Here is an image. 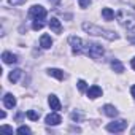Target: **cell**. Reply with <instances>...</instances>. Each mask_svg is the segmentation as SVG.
<instances>
[{
	"mask_svg": "<svg viewBox=\"0 0 135 135\" xmlns=\"http://www.w3.org/2000/svg\"><path fill=\"white\" fill-rule=\"evenodd\" d=\"M130 94H132V97L135 99V84H133V86L130 88Z\"/></svg>",
	"mask_w": 135,
	"mask_h": 135,
	"instance_id": "27",
	"label": "cell"
},
{
	"mask_svg": "<svg viewBox=\"0 0 135 135\" xmlns=\"http://www.w3.org/2000/svg\"><path fill=\"white\" fill-rule=\"evenodd\" d=\"M102 16H103L107 21H111V19L114 18V13L111 11V8H103V10H102Z\"/></svg>",
	"mask_w": 135,
	"mask_h": 135,
	"instance_id": "18",
	"label": "cell"
},
{
	"mask_svg": "<svg viewBox=\"0 0 135 135\" xmlns=\"http://www.w3.org/2000/svg\"><path fill=\"white\" fill-rule=\"evenodd\" d=\"M3 105H5L7 108H15V107H16V99H15V95H13V94H5V95H3Z\"/></svg>",
	"mask_w": 135,
	"mask_h": 135,
	"instance_id": "8",
	"label": "cell"
},
{
	"mask_svg": "<svg viewBox=\"0 0 135 135\" xmlns=\"http://www.w3.org/2000/svg\"><path fill=\"white\" fill-rule=\"evenodd\" d=\"M40 45H41V48H43V49H49V48H51V45H52L51 37H49V35H41V38H40Z\"/></svg>",
	"mask_w": 135,
	"mask_h": 135,
	"instance_id": "13",
	"label": "cell"
},
{
	"mask_svg": "<svg viewBox=\"0 0 135 135\" xmlns=\"http://www.w3.org/2000/svg\"><path fill=\"white\" fill-rule=\"evenodd\" d=\"M116 19H118V22L124 29L132 30L135 27V10L133 8H129V7L127 8H121L118 11V15H116Z\"/></svg>",
	"mask_w": 135,
	"mask_h": 135,
	"instance_id": "1",
	"label": "cell"
},
{
	"mask_svg": "<svg viewBox=\"0 0 135 135\" xmlns=\"http://www.w3.org/2000/svg\"><path fill=\"white\" fill-rule=\"evenodd\" d=\"M132 133H135V127H133V129H132Z\"/></svg>",
	"mask_w": 135,
	"mask_h": 135,
	"instance_id": "29",
	"label": "cell"
},
{
	"mask_svg": "<svg viewBox=\"0 0 135 135\" xmlns=\"http://www.w3.org/2000/svg\"><path fill=\"white\" fill-rule=\"evenodd\" d=\"M2 59H3V62H5V64H15V62H18V57H16V54H13V52H8V51H5V52L2 54Z\"/></svg>",
	"mask_w": 135,
	"mask_h": 135,
	"instance_id": "11",
	"label": "cell"
},
{
	"mask_svg": "<svg viewBox=\"0 0 135 135\" xmlns=\"http://www.w3.org/2000/svg\"><path fill=\"white\" fill-rule=\"evenodd\" d=\"M88 97L89 99H97V97H102V89L99 86H91L88 89Z\"/></svg>",
	"mask_w": 135,
	"mask_h": 135,
	"instance_id": "10",
	"label": "cell"
},
{
	"mask_svg": "<svg viewBox=\"0 0 135 135\" xmlns=\"http://www.w3.org/2000/svg\"><path fill=\"white\" fill-rule=\"evenodd\" d=\"M49 27H51V30L56 32V33H60V32H62V24H60V21H59L57 18H51Z\"/></svg>",
	"mask_w": 135,
	"mask_h": 135,
	"instance_id": "9",
	"label": "cell"
},
{
	"mask_svg": "<svg viewBox=\"0 0 135 135\" xmlns=\"http://www.w3.org/2000/svg\"><path fill=\"white\" fill-rule=\"evenodd\" d=\"M111 69H113L116 73H122V72H124V65H122L118 59H113V60H111Z\"/></svg>",
	"mask_w": 135,
	"mask_h": 135,
	"instance_id": "15",
	"label": "cell"
},
{
	"mask_svg": "<svg viewBox=\"0 0 135 135\" xmlns=\"http://www.w3.org/2000/svg\"><path fill=\"white\" fill-rule=\"evenodd\" d=\"M78 89H80V91H86V81L80 80V81H78Z\"/></svg>",
	"mask_w": 135,
	"mask_h": 135,
	"instance_id": "23",
	"label": "cell"
},
{
	"mask_svg": "<svg viewBox=\"0 0 135 135\" xmlns=\"http://www.w3.org/2000/svg\"><path fill=\"white\" fill-rule=\"evenodd\" d=\"M86 52H88V56H89L91 59H100V57L105 54L103 48H102L100 45H97V43H89Z\"/></svg>",
	"mask_w": 135,
	"mask_h": 135,
	"instance_id": "3",
	"label": "cell"
},
{
	"mask_svg": "<svg viewBox=\"0 0 135 135\" xmlns=\"http://www.w3.org/2000/svg\"><path fill=\"white\" fill-rule=\"evenodd\" d=\"M45 121H46V124H48V126H59V124L62 122V118H60L57 113H51V114H48V116H46V119H45Z\"/></svg>",
	"mask_w": 135,
	"mask_h": 135,
	"instance_id": "7",
	"label": "cell"
},
{
	"mask_svg": "<svg viewBox=\"0 0 135 135\" xmlns=\"http://www.w3.org/2000/svg\"><path fill=\"white\" fill-rule=\"evenodd\" d=\"M30 132H32V130H30L27 126H21V127L18 129V133H30Z\"/></svg>",
	"mask_w": 135,
	"mask_h": 135,
	"instance_id": "21",
	"label": "cell"
},
{
	"mask_svg": "<svg viewBox=\"0 0 135 135\" xmlns=\"http://www.w3.org/2000/svg\"><path fill=\"white\" fill-rule=\"evenodd\" d=\"M8 2H10L11 5H21V3L26 2V0H8Z\"/></svg>",
	"mask_w": 135,
	"mask_h": 135,
	"instance_id": "24",
	"label": "cell"
},
{
	"mask_svg": "<svg viewBox=\"0 0 135 135\" xmlns=\"http://www.w3.org/2000/svg\"><path fill=\"white\" fill-rule=\"evenodd\" d=\"M21 73H22V72H21L19 69L13 70V72L10 73V76H8V78H10V81H11V83H18V80L21 78Z\"/></svg>",
	"mask_w": 135,
	"mask_h": 135,
	"instance_id": "17",
	"label": "cell"
},
{
	"mask_svg": "<svg viewBox=\"0 0 135 135\" xmlns=\"http://www.w3.org/2000/svg\"><path fill=\"white\" fill-rule=\"evenodd\" d=\"M132 69H133V70H135V57H133V59H132Z\"/></svg>",
	"mask_w": 135,
	"mask_h": 135,
	"instance_id": "28",
	"label": "cell"
},
{
	"mask_svg": "<svg viewBox=\"0 0 135 135\" xmlns=\"http://www.w3.org/2000/svg\"><path fill=\"white\" fill-rule=\"evenodd\" d=\"M91 2H92V0H80V7L81 8H86V7H89Z\"/></svg>",
	"mask_w": 135,
	"mask_h": 135,
	"instance_id": "22",
	"label": "cell"
},
{
	"mask_svg": "<svg viewBox=\"0 0 135 135\" xmlns=\"http://www.w3.org/2000/svg\"><path fill=\"white\" fill-rule=\"evenodd\" d=\"M48 103H49L51 110H54V111H59V110H60V102H59V99H57L56 95H49Z\"/></svg>",
	"mask_w": 135,
	"mask_h": 135,
	"instance_id": "12",
	"label": "cell"
},
{
	"mask_svg": "<svg viewBox=\"0 0 135 135\" xmlns=\"http://www.w3.org/2000/svg\"><path fill=\"white\" fill-rule=\"evenodd\" d=\"M126 127H127V121H124V119H119V121H114V122H110L108 126H107V130L108 132H122V130H126Z\"/></svg>",
	"mask_w": 135,
	"mask_h": 135,
	"instance_id": "5",
	"label": "cell"
},
{
	"mask_svg": "<svg viewBox=\"0 0 135 135\" xmlns=\"http://www.w3.org/2000/svg\"><path fill=\"white\" fill-rule=\"evenodd\" d=\"M103 113H105L107 116H110V118L118 116V110H116V107H113V105H105V107H103Z\"/></svg>",
	"mask_w": 135,
	"mask_h": 135,
	"instance_id": "14",
	"label": "cell"
},
{
	"mask_svg": "<svg viewBox=\"0 0 135 135\" xmlns=\"http://www.w3.org/2000/svg\"><path fill=\"white\" fill-rule=\"evenodd\" d=\"M72 119H75V121H76V119H81V116H80L76 111H73V113H72Z\"/></svg>",
	"mask_w": 135,
	"mask_h": 135,
	"instance_id": "25",
	"label": "cell"
},
{
	"mask_svg": "<svg viewBox=\"0 0 135 135\" xmlns=\"http://www.w3.org/2000/svg\"><path fill=\"white\" fill-rule=\"evenodd\" d=\"M32 27H33V30H40V29H43V22L41 21H33V24H32Z\"/></svg>",
	"mask_w": 135,
	"mask_h": 135,
	"instance_id": "20",
	"label": "cell"
},
{
	"mask_svg": "<svg viewBox=\"0 0 135 135\" xmlns=\"http://www.w3.org/2000/svg\"><path fill=\"white\" fill-rule=\"evenodd\" d=\"M51 2H59V0H51Z\"/></svg>",
	"mask_w": 135,
	"mask_h": 135,
	"instance_id": "30",
	"label": "cell"
},
{
	"mask_svg": "<svg viewBox=\"0 0 135 135\" xmlns=\"http://www.w3.org/2000/svg\"><path fill=\"white\" fill-rule=\"evenodd\" d=\"M27 118L32 119V121H37V119L40 118V113H37V111H33V110H29V111H27Z\"/></svg>",
	"mask_w": 135,
	"mask_h": 135,
	"instance_id": "19",
	"label": "cell"
},
{
	"mask_svg": "<svg viewBox=\"0 0 135 135\" xmlns=\"http://www.w3.org/2000/svg\"><path fill=\"white\" fill-rule=\"evenodd\" d=\"M29 16L37 19V21H43L46 18V10L41 7V5H33L30 10H29Z\"/></svg>",
	"mask_w": 135,
	"mask_h": 135,
	"instance_id": "4",
	"label": "cell"
},
{
	"mask_svg": "<svg viewBox=\"0 0 135 135\" xmlns=\"http://www.w3.org/2000/svg\"><path fill=\"white\" fill-rule=\"evenodd\" d=\"M132 41H133V43H135V38H132Z\"/></svg>",
	"mask_w": 135,
	"mask_h": 135,
	"instance_id": "31",
	"label": "cell"
},
{
	"mask_svg": "<svg viewBox=\"0 0 135 135\" xmlns=\"http://www.w3.org/2000/svg\"><path fill=\"white\" fill-rule=\"evenodd\" d=\"M69 43H70V46H72V51L75 52V54H80L81 51H83V40L80 38V37H70L69 38Z\"/></svg>",
	"mask_w": 135,
	"mask_h": 135,
	"instance_id": "6",
	"label": "cell"
},
{
	"mask_svg": "<svg viewBox=\"0 0 135 135\" xmlns=\"http://www.w3.org/2000/svg\"><path fill=\"white\" fill-rule=\"evenodd\" d=\"M83 29L89 33V35H97V37H103V38H107V40H116L118 38V35L116 33H113L111 30H105V29H102V27H99V26H95V24H89V22H83Z\"/></svg>",
	"mask_w": 135,
	"mask_h": 135,
	"instance_id": "2",
	"label": "cell"
},
{
	"mask_svg": "<svg viewBox=\"0 0 135 135\" xmlns=\"http://www.w3.org/2000/svg\"><path fill=\"white\" fill-rule=\"evenodd\" d=\"M48 75L49 76H54V78H57V80H64V72L62 70H59V69H49L48 70Z\"/></svg>",
	"mask_w": 135,
	"mask_h": 135,
	"instance_id": "16",
	"label": "cell"
},
{
	"mask_svg": "<svg viewBox=\"0 0 135 135\" xmlns=\"http://www.w3.org/2000/svg\"><path fill=\"white\" fill-rule=\"evenodd\" d=\"M0 129H2V130H7V132H13V129H11V127H8V126H2Z\"/></svg>",
	"mask_w": 135,
	"mask_h": 135,
	"instance_id": "26",
	"label": "cell"
}]
</instances>
